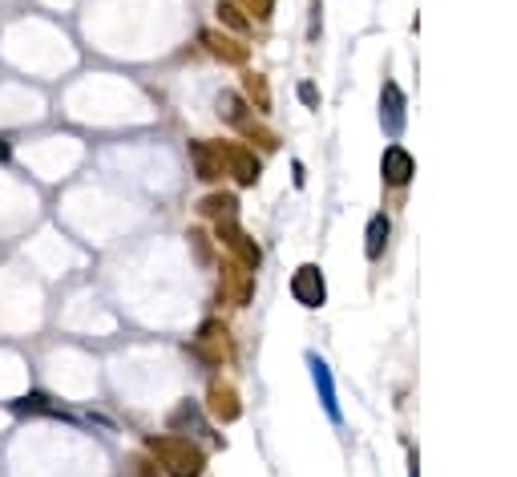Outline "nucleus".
I'll return each instance as SVG.
<instances>
[{
  "label": "nucleus",
  "instance_id": "1",
  "mask_svg": "<svg viewBox=\"0 0 517 477\" xmlns=\"http://www.w3.org/2000/svg\"><path fill=\"white\" fill-rule=\"evenodd\" d=\"M149 453L158 457V465L166 469L170 477H198L206 457L202 449L190 441V437H178V433H166V437H149Z\"/></svg>",
  "mask_w": 517,
  "mask_h": 477
},
{
  "label": "nucleus",
  "instance_id": "2",
  "mask_svg": "<svg viewBox=\"0 0 517 477\" xmlns=\"http://www.w3.org/2000/svg\"><path fill=\"white\" fill-rule=\"evenodd\" d=\"M190 352L198 356V360H206V364H222L230 356L227 324H219V319H206V324L198 327V336L190 340Z\"/></svg>",
  "mask_w": 517,
  "mask_h": 477
},
{
  "label": "nucleus",
  "instance_id": "3",
  "mask_svg": "<svg viewBox=\"0 0 517 477\" xmlns=\"http://www.w3.org/2000/svg\"><path fill=\"white\" fill-rule=\"evenodd\" d=\"M219 146V158H222V166L235 174V182L238 186H254L259 182V174H263V166H259V158H254L246 146H235V141H214Z\"/></svg>",
  "mask_w": 517,
  "mask_h": 477
},
{
  "label": "nucleus",
  "instance_id": "4",
  "mask_svg": "<svg viewBox=\"0 0 517 477\" xmlns=\"http://www.w3.org/2000/svg\"><path fill=\"white\" fill-rule=\"evenodd\" d=\"M219 243H222L227 251H235L238 263L251 267V271H254L259 263H263V251H259V243H254V238L246 235V230L238 227L235 219H219Z\"/></svg>",
  "mask_w": 517,
  "mask_h": 477
},
{
  "label": "nucleus",
  "instance_id": "5",
  "mask_svg": "<svg viewBox=\"0 0 517 477\" xmlns=\"http://www.w3.org/2000/svg\"><path fill=\"white\" fill-rule=\"evenodd\" d=\"M291 295H295V303H303V308H324V300H327L324 271H319L316 263H303L291 275Z\"/></svg>",
  "mask_w": 517,
  "mask_h": 477
},
{
  "label": "nucleus",
  "instance_id": "6",
  "mask_svg": "<svg viewBox=\"0 0 517 477\" xmlns=\"http://www.w3.org/2000/svg\"><path fill=\"white\" fill-rule=\"evenodd\" d=\"M404 109H408V101H404L400 85H396V81H384V93H380V122H384V130L392 133V138H400V130H404Z\"/></svg>",
  "mask_w": 517,
  "mask_h": 477
},
{
  "label": "nucleus",
  "instance_id": "7",
  "mask_svg": "<svg viewBox=\"0 0 517 477\" xmlns=\"http://www.w3.org/2000/svg\"><path fill=\"white\" fill-rule=\"evenodd\" d=\"M206 408H211V416H214V421H222V424L238 421V413H243L238 392L230 389V384H222V380H214V384H211V392H206Z\"/></svg>",
  "mask_w": 517,
  "mask_h": 477
},
{
  "label": "nucleus",
  "instance_id": "8",
  "mask_svg": "<svg viewBox=\"0 0 517 477\" xmlns=\"http://www.w3.org/2000/svg\"><path fill=\"white\" fill-rule=\"evenodd\" d=\"M380 174H384L388 186H404L416 174V162H412V154L404 150V146H388L384 158H380Z\"/></svg>",
  "mask_w": 517,
  "mask_h": 477
},
{
  "label": "nucleus",
  "instance_id": "9",
  "mask_svg": "<svg viewBox=\"0 0 517 477\" xmlns=\"http://www.w3.org/2000/svg\"><path fill=\"white\" fill-rule=\"evenodd\" d=\"M311 376H316V392L319 400H324L327 416H332L335 424H343V413H340V397H335V380H332V368H327V360H319V356H311Z\"/></svg>",
  "mask_w": 517,
  "mask_h": 477
},
{
  "label": "nucleus",
  "instance_id": "10",
  "mask_svg": "<svg viewBox=\"0 0 517 477\" xmlns=\"http://www.w3.org/2000/svg\"><path fill=\"white\" fill-rule=\"evenodd\" d=\"M190 162H194V174H198L202 182H214V178L227 174L214 141H190Z\"/></svg>",
  "mask_w": 517,
  "mask_h": 477
},
{
  "label": "nucleus",
  "instance_id": "11",
  "mask_svg": "<svg viewBox=\"0 0 517 477\" xmlns=\"http://www.w3.org/2000/svg\"><path fill=\"white\" fill-rule=\"evenodd\" d=\"M202 44H206V53L211 57H219V61H227V65H243L246 57V44H238V41H230L227 33H219V28H206V33L198 36Z\"/></svg>",
  "mask_w": 517,
  "mask_h": 477
},
{
  "label": "nucleus",
  "instance_id": "12",
  "mask_svg": "<svg viewBox=\"0 0 517 477\" xmlns=\"http://www.w3.org/2000/svg\"><path fill=\"white\" fill-rule=\"evenodd\" d=\"M214 106H219V117H222V122L238 125V130H243V125L251 122V114H246V109H251V106H246V98H243V93H230V89H222Z\"/></svg>",
  "mask_w": 517,
  "mask_h": 477
},
{
  "label": "nucleus",
  "instance_id": "13",
  "mask_svg": "<svg viewBox=\"0 0 517 477\" xmlns=\"http://www.w3.org/2000/svg\"><path fill=\"white\" fill-rule=\"evenodd\" d=\"M12 413H20V416H69L61 405H53V400L44 397V392H28V397L12 400Z\"/></svg>",
  "mask_w": 517,
  "mask_h": 477
},
{
  "label": "nucleus",
  "instance_id": "14",
  "mask_svg": "<svg viewBox=\"0 0 517 477\" xmlns=\"http://www.w3.org/2000/svg\"><path fill=\"white\" fill-rule=\"evenodd\" d=\"M235 211H238V198L227 195V190H222V195H206L198 203L202 219H235Z\"/></svg>",
  "mask_w": 517,
  "mask_h": 477
},
{
  "label": "nucleus",
  "instance_id": "15",
  "mask_svg": "<svg viewBox=\"0 0 517 477\" xmlns=\"http://www.w3.org/2000/svg\"><path fill=\"white\" fill-rule=\"evenodd\" d=\"M388 230H392L388 214H384V211H380V214H372V222H368V243H364V255H368V259H380V255H384Z\"/></svg>",
  "mask_w": 517,
  "mask_h": 477
},
{
  "label": "nucleus",
  "instance_id": "16",
  "mask_svg": "<svg viewBox=\"0 0 517 477\" xmlns=\"http://www.w3.org/2000/svg\"><path fill=\"white\" fill-rule=\"evenodd\" d=\"M222 279L230 283V292H235L238 308H243V303H251V295H254V271H246V267H227V271H222Z\"/></svg>",
  "mask_w": 517,
  "mask_h": 477
},
{
  "label": "nucleus",
  "instance_id": "17",
  "mask_svg": "<svg viewBox=\"0 0 517 477\" xmlns=\"http://www.w3.org/2000/svg\"><path fill=\"white\" fill-rule=\"evenodd\" d=\"M246 101H251L259 114L271 109V85H267L263 73H246Z\"/></svg>",
  "mask_w": 517,
  "mask_h": 477
},
{
  "label": "nucleus",
  "instance_id": "18",
  "mask_svg": "<svg viewBox=\"0 0 517 477\" xmlns=\"http://www.w3.org/2000/svg\"><path fill=\"white\" fill-rule=\"evenodd\" d=\"M214 12H219V20L227 28H235V33H246V28H251V20L243 17V9H238L235 0H219V9H214Z\"/></svg>",
  "mask_w": 517,
  "mask_h": 477
},
{
  "label": "nucleus",
  "instance_id": "19",
  "mask_svg": "<svg viewBox=\"0 0 517 477\" xmlns=\"http://www.w3.org/2000/svg\"><path fill=\"white\" fill-rule=\"evenodd\" d=\"M238 4H243L246 12H254L259 20H267L275 12V0H238Z\"/></svg>",
  "mask_w": 517,
  "mask_h": 477
},
{
  "label": "nucleus",
  "instance_id": "20",
  "mask_svg": "<svg viewBox=\"0 0 517 477\" xmlns=\"http://www.w3.org/2000/svg\"><path fill=\"white\" fill-rule=\"evenodd\" d=\"M190 247H194V255L202 259V263H211V243H206V235H202V230H190Z\"/></svg>",
  "mask_w": 517,
  "mask_h": 477
},
{
  "label": "nucleus",
  "instance_id": "21",
  "mask_svg": "<svg viewBox=\"0 0 517 477\" xmlns=\"http://www.w3.org/2000/svg\"><path fill=\"white\" fill-rule=\"evenodd\" d=\"M299 101H303V106H319V89L311 85V81H303V85H299Z\"/></svg>",
  "mask_w": 517,
  "mask_h": 477
},
{
  "label": "nucleus",
  "instance_id": "22",
  "mask_svg": "<svg viewBox=\"0 0 517 477\" xmlns=\"http://www.w3.org/2000/svg\"><path fill=\"white\" fill-rule=\"evenodd\" d=\"M307 36H311V41L319 36V0H311V28H307Z\"/></svg>",
  "mask_w": 517,
  "mask_h": 477
},
{
  "label": "nucleus",
  "instance_id": "23",
  "mask_svg": "<svg viewBox=\"0 0 517 477\" xmlns=\"http://www.w3.org/2000/svg\"><path fill=\"white\" fill-rule=\"evenodd\" d=\"M138 477H158V465H149V461H138Z\"/></svg>",
  "mask_w": 517,
  "mask_h": 477
},
{
  "label": "nucleus",
  "instance_id": "24",
  "mask_svg": "<svg viewBox=\"0 0 517 477\" xmlns=\"http://www.w3.org/2000/svg\"><path fill=\"white\" fill-rule=\"evenodd\" d=\"M307 182V170H303V162H295V186H303Z\"/></svg>",
  "mask_w": 517,
  "mask_h": 477
},
{
  "label": "nucleus",
  "instance_id": "25",
  "mask_svg": "<svg viewBox=\"0 0 517 477\" xmlns=\"http://www.w3.org/2000/svg\"><path fill=\"white\" fill-rule=\"evenodd\" d=\"M9 154H12V146L4 138H0V162H9Z\"/></svg>",
  "mask_w": 517,
  "mask_h": 477
}]
</instances>
